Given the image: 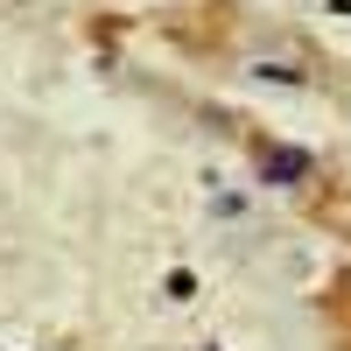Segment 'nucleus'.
<instances>
[{"label":"nucleus","mask_w":351,"mask_h":351,"mask_svg":"<svg viewBox=\"0 0 351 351\" xmlns=\"http://www.w3.org/2000/svg\"><path fill=\"white\" fill-rule=\"evenodd\" d=\"M260 176H267V183H295V176H309V155L274 148V155H260Z\"/></svg>","instance_id":"f257e3e1"}]
</instances>
